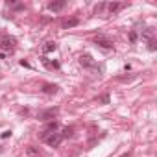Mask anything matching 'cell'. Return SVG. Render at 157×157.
I'll list each match as a JSON object with an SVG mask.
<instances>
[{
  "mask_svg": "<svg viewBox=\"0 0 157 157\" xmlns=\"http://www.w3.org/2000/svg\"><path fill=\"white\" fill-rule=\"evenodd\" d=\"M0 48L4 50V54H13L15 48H17V39L11 37V35H4L2 39H0Z\"/></svg>",
  "mask_w": 157,
  "mask_h": 157,
  "instance_id": "1",
  "label": "cell"
},
{
  "mask_svg": "<svg viewBox=\"0 0 157 157\" xmlns=\"http://www.w3.org/2000/svg\"><path fill=\"white\" fill-rule=\"evenodd\" d=\"M57 113H59V107H48V109L41 111V113L37 115V118L43 120V122H52V120L57 117Z\"/></svg>",
  "mask_w": 157,
  "mask_h": 157,
  "instance_id": "2",
  "label": "cell"
},
{
  "mask_svg": "<svg viewBox=\"0 0 157 157\" xmlns=\"http://www.w3.org/2000/svg\"><path fill=\"white\" fill-rule=\"evenodd\" d=\"M94 43H96L100 48H105V50H113V48H115V43H113V39H109L107 35H96Z\"/></svg>",
  "mask_w": 157,
  "mask_h": 157,
  "instance_id": "3",
  "label": "cell"
},
{
  "mask_svg": "<svg viewBox=\"0 0 157 157\" xmlns=\"http://www.w3.org/2000/svg\"><path fill=\"white\" fill-rule=\"evenodd\" d=\"M44 142H46L50 148H59V144L63 142V137H61V133H52V135H48V137L44 139Z\"/></svg>",
  "mask_w": 157,
  "mask_h": 157,
  "instance_id": "4",
  "label": "cell"
},
{
  "mask_svg": "<svg viewBox=\"0 0 157 157\" xmlns=\"http://www.w3.org/2000/svg\"><path fill=\"white\" fill-rule=\"evenodd\" d=\"M122 8H126V4H120V2H105V15H115L117 11H120Z\"/></svg>",
  "mask_w": 157,
  "mask_h": 157,
  "instance_id": "5",
  "label": "cell"
},
{
  "mask_svg": "<svg viewBox=\"0 0 157 157\" xmlns=\"http://www.w3.org/2000/svg\"><path fill=\"white\" fill-rule=\"evenodd\" d=\"M80 65L85 67V68H96V70H98V65L94 63V59H93L89 54H83V56L80 57Z\"/></svg>",
  "mask_w": 157,
  "mask_h": 157,
  "instance_id": "6",
  "label": "cell"
},
{
  "mask_svg": "<svg viewBox=\"0 0 157 157\" xmlns=\"http://www.w3.org/2000/svg\"><path fill=\"white\" fill-rule=\"evenodd\" d=\"M41 63H43L48 70H59V68H61L59 61H56V59H48L46 56H43V57H41Z\"/></svg>",
  "mask_w": 157,
  "mask_h": 157,
  "instance_id": "7",
  "label": "cell"
},
{
  "mask_svg": "<svg viewBox=\"0 0 157 157\" xmlns=\"http://www.w3.org/2000/svg\"><path fill=\"white\" fill-rule=\"evenodd\" d=\"M57 128H59V124H57L56 120H52V122H48V124H46V128H44V131L41 133V139L44 140V139H46L48 135H52V133H56V131H57Z\"/></svg>",
  "mask_w": 157,
  "mask_h": 157,
  "instance_id": "8",
  "label": "cell"
},
{
  "mask_svg": "<svg viewBox=\"0 0 157 157\" xmlns=\"http://www.w3.org/2000/svg\"><path fill=\"white\" fill-rule=\"evenodd\" d=\"M41 91H43L44 94H56V93L59 91V87H57L56 83H43Z\"/></svg>",
  "mask_w": 157,
  "mask_h": 157,
  "instance_id": "9",
  "label": "cell"
},
{
  "mask_svg": "<svg viewBox=\"0 0 157 157\" xmlns=\"http://www.w3.org/2000/svg\"><path fill=\"white\" fill-rule=\"evenodd\" d=\"M78 24H80V19H67V21H63L61 22V28L63 30H68V28H74V26H78Z\"/></svg>",
  "mask_w": 157,
  "mask_h": 157,
  "instance_id": "10",
  "label": "cell"
},
{
  "mask_svg": "<svg viewBox=\"0 0 157 157\" xmlns=\"http://www.w3.org/2000/svg\"><path fill=\"white\" fill-rule=\"evenodd\" d=\"M65 6H67L65 0H59V2H50V4H48V10H50V11H61Z\"/></svg>",
  "mask_w": 157,
  "mask_h": 157,
  "instance_id": "11",
  "label": "cell"
},
{
  "mask_svg": "<svg viewBox=\"0 0 157 157\" xmlns=\"http://www.w3.org/2000/svg\"><path fill=\"white\" fill-rule=\"evenodd\" d=\"M6 6H8V8H13L15 11H24V10H26V6H24V4H21V2H15V0H8V2H6Z\"/></svg>",
  "mask_w": 157,
  "mask_h": 157,
  "instance_id": "12",
  "label": "cell"
},
{
  "mask_svg": "<svg viewBox=\"0 0 157 157\" xmlns=\"http://www.w3.org/2000/svg\"><path fill=\"white\" fill-rule=\"evenodd\" d=\"M57 50V44L54 43V41H48V43H44V46H43V52L44 54H48V52H56Z\"/></svg>",
  "mask_w": 157,
  "mask_h": 157,
  "instance_id": "13",
  "label": "cell"
},
{
  "mask_svg": "<svg viewBox=\"0 0 157 157\" xmlns=\"http://www.w3.org/2000/svg\"><path fill=\"white\" fill-rule=\"evenodd\" d=\"M72 135H74V128H72V126L61 129V137H63V139H68V137H72Z\"/></svg>",
  "mask_w": 157,
  "mask_h": 157,
  "instance_id": "14",
  "label": "cell"
},
{
  "mask_svg": "<svg viewBox=\"0 0 157 157\" xmlns=\"http://www.w3.org/2000/svg\"><path fill=\"white\" fill-rule=\"evenodd\" d=\"M142 39H146V41H153V30H151V28H146V30L142 32Z\"/></svg>",
  "mask_w": 157,
  "mask_h": 157,
  "instance_id": "15",
  "label": "cell"
},
{
  "mask_svg": "<svg viewBox=\"0 0 157 157\" xmlns=\"http://www.w3.org/2000/svg\"><path fill=\"white\" fill-rule=\"evenodd\" d=\"M109 100H111V98H109V94H102V96H98V98H96V102H98V104H102V105L109 104Z\"/></svg>",
  "mask_w": 157,
  "mask_h": 157,
  "instance_id": "16",
  "label": "cell"
},
{
  "mask_svg": "<svg viewBox=\"0 0 157 157\" xmlns=\"http://www.w3.org/2000/svg\"><path fill=\"white\" fill-rule=\"evenodd\" d=\"M155 48H157V46H155V39H153V41H148V50H150V52H155Z\"/></svg>",
  "mask_w": 157,
  "mask_h": 157,
  "instance_id": "17",
  "label": "cell"
},
{
  "mask_svg": "<svg viewBox=\"0 0 157 157\" xmlns=\"http://www.w3.org/2000/svg\"><path fill=\"white\" fill-rule=\"evenodd\" d=\"M2 139H10L11 137V129H6V131H2V135H0Z\"/></svg>",
  "mask_w": 157,
  "mask_h": 157,
  "instance_id": "18",
  "label": "cell"
},
{
  "mask_svg": "<svg viewBox=\"0 0 157 157\" xmlns=\"http://www.w3.org/2000/svg\"><path fill=\"white\" fill-rule=\"evenodd\" d=\"M129 41L131 43H137V32H129Z\"/></svg>",
  "mask_w": 157,
  "mask_h": 157,
  "instance_id": "19",
  "label": "cell"
},
{
  "mask_svg": "<svg viewBox=\"0 0 157 157\" xmlns=\"http://www.w3.org/2000/svg\"><path fill=\"white\" fill-rule=\"evenodd\" d=\"M21 67H26V68H30V67H32V65H30V63H28V61H24V59H22V61H21Z\"/></svg>",
  "mask_w": 157,
  "mask_h": 157,
  "instance_id": "20",
  "label": "cell"
},
{
  "mask_svg": "<svg viewBox=\"0 0 157 157\" xmlns=\"http://www.w3.org/2000/svg\"><path fill=\"white\" fill-rule=\"evenodd\" d=\"M120 157H131V153H129V151H126V153H122Z\"/></svg>",
  "mask_w": 157,
  "mask_h": 157,
  "instance_id": "21",
  "label": "cell"
}]
</instances>
